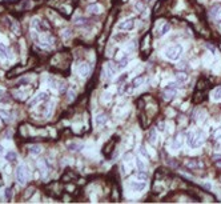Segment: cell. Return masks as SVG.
<instances>
[{"label": "cell", "instance_id": "1", "mask_svg": "<svg viewBox=\"0 0 221 204\" xmlns=\"http://www.w3.org/2000/svg\"><path fill=\"white\" fill-rule=\"evenodd\" d=\"M183 45L181 44H173V45H169L165 48V51H164V56H165L167 59L169 60H173V62H176V60H179L181 58L183 55Z\"/></svg>", "mask_w": 221, "mask_h": 204}, {"label": "cell", "instance_id": "2", "mask_svg": "<svg viewBox=\"0 0 221 204\" xmlns=\"http://www.w3.org/2000/svg\"><path fill=\"white\" fill-rule=\"evenodd\" d=\"M204 142H205V132L203 129H197L195 132V136H193V143L190 148H197V147L203 145Z\"/></svg>", "mask_w": 221, "mask_h": 204}, {"label": "cell", "instance_id": "3", "mask_svg": "<svg viewBox=\"0 0 221 204\" xmlns=\"http://www.w3.org/2000/svg\"><path fill=\"white\" fill-rule=\"evenodd\" d=\"M32 28H35L38 32H47L49 29V25L47 24V22L40 19H32Z\"/></svg>", "mask_w": 221, "mask_h": 204}, {"label": "cell", "instance_id": "4", "mask_svg": "<svg viewBox=\"0 0 221 204\" xmlns=\"http://www.w3.org/2000/svg\"><path fill=\"white\" fill-rule=\"evenodd\" d=\"M129 189L133 192H143L145 189V182H141V180H130L129 182Z\"/></svg>", "mask_w": 221, "mask_h": 204}, {"label": "cell", "instance_id": "5", "mask_svg": "<svg viewBox=\"0 0 221 204\" xmlns=\"http://www.w3.org/2000/svg\"><path fill=\"white\" fill-rule=\"evenodd\" d=\"M16 179H18L19 184H25L27 183V169L23 164H20L16 169Z\"/></svg>", "mask_w": 221, "mask_h": 204}, {"label": "cell", "instance_id": "6", "mask_svg": "<svg viewBox=\"0 0 221 204\" xmlns=\"http://www.w3.org/2000/svg\"><path fill=\"white\" fill-rule=\"evenodd\" d=\"M133 27H135V20L133 19H127L123 20L117 24V29L119 31H132Z\"/></svg>", "mask_w": 221, "mask_h": 204}, {"label": "cell", "instance_id": "7", "mask_svg": "<svg viewBox=\"0 0 221 204\" xmlns=\"http://www.w3.org/2000/svg\"><path fill=\"white\" fill-rule=\"evenodd\" d=\"M117 69H119V65H113V63H108L105 65V68L103 69V78H112V76H115Z\"/></svg>", "mask_w": 221, "mask_h": 204}, {"label": "cell", "instance_id": "8", "mask_svg": "<svg viewBox=\"0 0 221 204\" xmlns=\"http://www.w3.org/2000/svg\"><path fill=\"white\" fill-rule=\"evenodd\" d=\"M48 99V93L47 92H39L38 95L33 98L31 102H29V107H33V105H36V104H39V103H41V102H44V100H47Z\"/></svg>", "mask_w": 221, "mask_h": 204}, {"label": "cell", "instance_id": "9", "mask_svg": "<svg viewBox=\"0 0 221 204\" xmlns=\"http://www.w3.org/2000/svg\"><path fill=\"white\" fill-rule=\"evenodd\" d=\"M78 72L81 78H87V76L91 73V67H89L88 63H81L78 68Z\"/></svg>", "mask_w": 221, "mask_h": 204}, {"label": "cell", "instance_id": "10", "mask_svg": "<svg viewBox=\"0 0 221 204\" xmlns=\"http://www.w3.org/2000/svg\"><path fill=\"white\" fill-rule=\"evenodd\" d=\"M169 29H170V25L168 23H161V27L156 28V36L157 38H161V36L167 35V33L169 32Z\"/></svg>", "mask_w": 221, "mask_h": 204}, {"label": "cell", "instance_id": "11", "mask_svg": "<svg viewBox=\"0 0 221 204\" xmlns=\"http://www.w3.org/2000/svg\"><path fill=\"white\" fill-rule=\"evenodd\" d=\"M107 122H108V116H107L105 113H99V115H96V118H95L96 125L101 127V125L107 124Z\"/></svg>", "mask_w": 221, "mask_h": 204}, {"label": "cell", "instance_id": "12", "mask_svg": "<svg viewBox=\"0 0 221 204\" xmlns=\"http://www.w3.org/2000/svg\"><path fill=\"white\" fill-rule=\"evenodd\" d=\"M0 58H2L3 60H4V59H11V58H12V55H11V52H9V49H7L3 44H0Z\"/></svg>", "mask_w": 221, "mask_h": 204}, {"label": "cell", "instance_id": "13", "mask_svg": "<svg viewBox=\"0 0 221 204\" xmlns=\"http://www.w3.org/2000/svg\"><path fill=\"white\" fill-rule=\"evenodd\" d=\"M210 16L213 19H221V5H215L210 9Z\"/></svg>", "mask_w": 221, "mask_h": 204}, {"label": "cell", "instance_id": "14", "mask_svg": "<svg viewBox=\"0 0 221 204\" xmlns=\"http://www.w3.org/2000/svg\"><path fill=\"white\" fill-rule=\"evenodd\" d=\"M212 100H213V102H221V87H217V88L213 89Z\"/></svg>", "mask_w": 221, "mask_h": 204}, {"label": "cell", "instance_id": "15", "mask_svg": "<svg viewBox=\"0 0 221 204\" xmlns=\"http://www.w3.org/2000/svg\"><path fill=\"white\" fill-rule=\"evenodd\" d=\"M0 119L5 120L7 123H9V122H12V120H13V118H12L11 113L7 112V111H4V109H0Z\"/></svg>", "mask_w": 221, "mask_h": 204}, {"label": "cell", "instance_id": "16", "mask_svg": "<svg viewBox=\"0 0 221 204\" xmlns=\"http://www.w3.org/2000/svg\"><path fill=\"white\" fill-rule=\"evenodd\" d=\"M81 148H83V144H81V143L73 142V143H69V144H68V149H69V151H73V152H78V151H80Z\"/></svg>", "mask_w": 221, "mask_h": 204}, {"label": "cell", "instance_id": "17", "mask_svg": "<svg viewBox=\"0 0 221 204\" xmlns=\"http://www.w3.org/2000/svg\"><path fill=\"white\" fill-rule=\"evenodd\" d=\"M5 159H7V162H9V163H15L16 160H18V155H16V152H13V151H8L5 153Z\"/></svg>", "mask_w": 221, "mask_h": 204}, {"label": "cell", "instance_id": "18", "mask_svg": "<svg viewBox=\"0 0 221 204\" xmlns=\"http://www.w3.org/2000/svg\"><path fill=\"white\" fill-rule=\"evenodd\" d=\"M28 151H29L31 155H39V153L41 152V147H40L39 144H32V145H29Z\"/></svg>", "mask_w": 221, "mask_h": 204}, {"label": "cell", "instance_id": "19", "mask_svg": "<svg viewBox=\"0 0 221 204\" xmlns=\"http://www.w3.org/2000/svg\"><path fill=\"white\" fill-rule=\"evenodd\" d=\"M101 9H103V7L100 4H91L88 7V12H91V13H101Z\"/></svg>", "mask_w": 221, "mask_h": 204}, {"label": "cell", "instance_id": "20", "mask_svg": "<svg viewBox=\"0 0 221 204\" xmlns=\"http://www.w3.org/2000/svg\"><path fill=\"white\" fill-rule=\"evenodd\" d=\"M135 163H136V167H137V169H139V171H145L147 166H145V163L141 160V158H139V156H137V158L135 159Z\"/></svg>", "mask_w": 221, "mask_h": 204}, {"label": "cell", "instance_id": "21", "mask_svg": "<svg viewBox=\"0 0 221 204\" xmlns=\"http://www.w3.org/2000/svg\"><path fill=\"white\" fill-rule=\"evenodd\" d=\"M185 166L189 167V168H199V167H203V164L200 162H195V160H186Z\"/></svg>", "mask_w": 221, "mask_h": 204}, {"label": "cell", "instance_id": "22", "mask_svg": "<svg viewBox=\"0 0 221 204\" xmlns=\"http://www.w3.org/2000/svg\"><path fill=\"white\" fill-rule=\"evenodd\" d=\"M143 83H144V78H143V76H137V78L133 79V82H132V87H133V88H139V87Z\"/></svg>", "mask_w": 221, "mask_h": 204}, {"label": "cell", "instance_id": "23", "mask_svg": "<svg viewBox=\"0 0 221 204\" xmlns=\"http://www.w3.org/2000/svg\"><path fill=\"white\" fill-rule=\"evenodd\" d=\"M176 80L179 83H185L186 80H188V75H186V73H184V72H179L176 75Z\"/></svg>", "mask_w": 221, "mask_h": 204}, {"label": "cell", "instance_id": "24", "mask_svg": "<svg viewBox=\"0 0 221 204\" xmlns=\"http://www.w3.org/2000/svg\"><path fill=\"white\" fill-rule=\"evenodd\" d=\"M204 118H205V111H204V109H200V111L196 112V118L195 119L197 120V122H203Z\"/></svg>", "mask_w": 221, "mask_h": 204}, {"label": "cell", "instance_id": "25", "mask_svg": "<svg viewBox=\"0 0 221 204\" xmlns=\"http://www.w3.org/2000/svg\"><path fill=\"white\" fill-rule=\"evenodd\" d=\"M147 178H148V176H147L145 171H139V172L136 173V179H137V180H141V182H145Z\"/></svg>", "mask_w": 221, "mask_h": 204}, {"label": "cell", "instance_id": "26", "mask_svg": "<svg viewBox=\"0 0 221 204\" xmlns=\"http://www.w3.org/2000/svg\"><path fill=\"white\" fill-rule=\"evenodd\" d=\"M157 140V136H156V129H150L149 131V142L152 143V144H155Z\"/></svg>", "mask_w": 221, "mask_h": 204}, {"label": "cell", "instance_id": "27", "mask_svg": "<svg viewBox=\"0 0 221 204\" xmlns=\"http://www.w3.org/2000/svg\"><path fill=\"white\" fill-rule=\"evenodd\" d=\"M193 136H195V132H192V131H189L188 133H186V144H188L189 147H192Z\"/></svg>", "mask_w": 221, "mask_h": 204}, {"label": "cell", "instance_id": "28", "mask_svg": "<svg viewBox=\"0 0 221 204\" xmlns=\"http://www.w3.org/2000/svg\"><path fill=\"white\" fill-rule=\"evenodd\" d=\"M139 153H140L141 156H144L145 159H149V153L147 152V149L144 148V147H139Z\"/></svg>", "mask_w": 221, "mask_h": 204}, {"label": "cell", "instance_id": "29", "mask_svg": "<svg viewBox=\"0 0 221 204\" xmlns=\"http://www.w3.org/2000/svg\"><path fill=\"white\" fill-rule=\"evenodd\" d=\"M11 28H12V31L16 33V35H20V28H19V25L16 24L15 22H11Z\"/></svg>", "mask_w": 221, "mask_h": 204}, {"label": "cell", "instance_id": "30", "mask_svg": "<svg viewBox=\"0 0 221 204\" xmlns=\"http://www.w3.org/2000/svg\"><path fill=\"white\" fill-rule=\"evenodd\" d=\"M128 64V56H124V58L119 62V68H123V67H125Z\"/></svg>", "mask_w": 221, "mask_h": 204}, {"label": "cell", "instance_id": "31", "mask_svg": "<svg viewBox=\"0 0 221 204\" xmlns=\"http://www.w3.org/2000/svg\"><path fill=\"white\" fill-rule=\"evenodd\" d=\"M33 191H35V189H33L32 187H29V188L27 189V192L24 193V199H29V196H31L32 193H33Z\"/></svg>", "mask_w": 221, "mask_h": 204}, {"label": "cell", "instance_id": "32", "mask_svg": "<svg viewBox=\"0 0 221 204\" xmlns=\"http://www.w3.org/2000/svg\"><path fill=\"white\" fill-rule=\"evenodd\" d=\"M5 196H7V199H8V200H11V198H12V188H7L5 189Z\"/></svg>", "mask_w": 221, "mask_h": 204}, {"label": "cell", "instance_id": "33", "mask_svg": "<svg viewBox=\"0 0 221 204\" xmlns=\"http://www.w3.org/2000/svg\"><path fill=\"white\" fill-rule=\"evenodd\" d=\"M72 35L71 29H65V32H63V38H69Z\"/></svg>", "mask_w": 221, "mask_h": 204}, {"label": "cell", "instance_id": "34", "mask_svg": "<svg viewBox=\"0 0 221 204\" xmlns=\"http://www.w3.org/2000/svg\"><path fill=\"white\" fill-rule=\"evenodd\" d=\"M73 99H75V92H73V91H69V92H68V100L71 102V100H73Z\"/></svg>", "mask_w": 221, "mask_h": 204}, {"label": "cell", "instance_id": "35", "mask_svg": "<svg viewBox=\"0 0 221 204\" xmlns=\"http://www.w3.org/2000/svg\"><path fill=\"white\" fill-rule=\"evenodd\" d=\"M59 91H60V92H64V91H65V84H64V83H60Z\"/></svg>", "mask_w": 221, "mask_h": 204}, {"label": "cell", "instance_id": "36", "mask_svg": "<svg viewBox=\"0 0 221 204\" xmlns=\"http://www.w3.org/2000/svg\"><path fill=\"white\" fill-rule=\"evenodd\" d=\"M220 136H221V128L217 129L216 133H215V138H216V139H220Z\"/></svg>", "mask_w": 221, "mask_h": 204}, {"label": "cell", "instance_id": "37", "mask_svg": "<svg viewBox=\"0 0 221 204\" xmlns=\"http://www.w3.org/2000/svg\"><path fill=\"white\" fill-rule=\"evenodd\" d=\"M159 129H160V131H163V129H164V123H160V124H159Z\"/></svg>", "mask_w": 221, "mask_h": 204}, {"label": "cell", "instance_id": "38", "mask_svg": "<svg viewBox=\"0 0 221 204\" xmlns=\"http://www.w3.org/2000/svg\"><path fill=\"white\" fill-rule=\"evenodd\" d=\"M0 95H3V89L2 88H0Z\"/></svg>", "mask_w": 221, "mask_h": 204}, {"label": "cell", "instance_id": "39", "mask_svg": "<svg viewBox=\"0 0 221 204\" xmlns=\"http://www.w3.org/2000/svg\"><path fill=\"white\" fill-rule=\"evenodd\" d=\"M220 25H221V22H220Z\"/></svg>", "mask_w": 221, "mask_h": 204}, {"label": "cell", "instance_id": "40", "mask_svg": "<svg viewBox=\"0 0 221 204\" xmlns=\"http://www.w3.org/2000/svg\"><path fill=\"white\" fill-rule=\"evenodd\" d=\"M220 182H221V178H220Z\"/></svg>", "mask_w": 221, "mask_h": 204}]
</instances>
